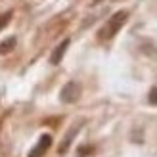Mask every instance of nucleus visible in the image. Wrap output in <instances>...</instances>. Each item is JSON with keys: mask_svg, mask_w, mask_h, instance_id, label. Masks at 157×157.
<instances>
[{"mask_svg": "<svg viewBox=\"0 0 157 157\" xmlns=\"http://www.w3.org/2000/svg\"><path fill=\"white\" fill-rule=\"evenodd\" d=\"M77 132H78V124H77V127H73V128L65 134L63 142H61V144H59V147H58V151H59V153H65V151L69 150V146H71V142H73V138H75Z\"/></svg>", "mask_w": 157, "mask_h": 157, "instance_id": "39448f33", "label": "nucleus"}, {"mask_svg": "<svg viewBox=\"0 0 157 157\" xmlns=\"http://www.w3.org/2000/svg\"><path fill=\"white\" fill-rule=\"evenodd\" d=\"M12 12H4L2 15H0V31H2L6 25H8V23H10V19H12Z\"/></svg>", "mask_w": 157, "mask_h": 157, "instance_id": "0eeeda50", "label": "nucleus"}, {"mask_svg": "<svg viewBox=\"0 0 157 157\" xmlns=\"http://www.w3.org/2000/svg\"><path fill=\"white\" fill-rule=\"evenodd\" d=\"M81 94H82V88H81V84H78L77 81H69L63 88H61L59 92V100L63 101V104H75V101L81 98Z\"/></svg>", "mask_w": 157, "mask_h": 157, "instance_id": "f03ea898", "label": "nucleus"}, {"mask_svg": "<svg viewBox=\"0 0 157 157\" xmlns=\"http://www.w3.org/2000/svg\"><path fill=\"white\" fill-rule=\"evenodd\" d=\"M15 44H17V40H15V36L6 38L4 42H0V54H10V52L15 48Z\"/></svg>", "mask_w": 157, "mask_h": 157, "instance_id": "423d86ee", "label": "nucleus"}, {"mask_svg": "<svg viewBox=\"0 0 157 157\" xmlns=\"http://www.w3.org/2000/svg\"><path fill=\"white\" fill-rule=\"evenodd\" d=\"M94 151V147H90V146H81L78 147V155L81 157H86V153H92Z\"/></svg>", "mask_w": 157, "mask_h": 157, "instance_id": "1a4fd4ad", "label": "nucleus"}, {"mask_svg": "<svg viewBox=\"0 0 157 157\" xmlns=\"http://www.w3.org/2000/svg\"><path fill=\"white\" fill-rule=\"evenodd\" d=\"M50 146H52V136L50 134H42L40 140H38V144L29 151V157H42L46 151L50 150Z\"/></svg>", "mask_w": 157, "mask_h": 157, "instance_id": "7ed1b4c3", "label": "nucleus"}, {"mask_svg": "<svg viewBox=\"0 0 157 157\" xmlns=\"http://www.w3.org/2000/svg\"><path fill=\"white\" fill-rule=\"evenodd\" d=\"M67 48H69V38H65V40L61 42L59 46H56V48H54L52 56H50L52 65H59V61L63 59V54H65V50H67Z\"/></svg>", "mask_w": 157, "mask_h": 157, "instance_id": "20e7f679", "label": "nucleus"}, {"mask_svg": "<svg viewBox=\"0 0 157 157\" xmlns=\"http://www.w3.org/2000/svg\"><path fill=\"white\" fill-rule=\"evenodd\" d=\"M127 19H128V12H124V10H121V12L113 13L111 17L107 19L105 25L100 29L98 36L101 38V40H109V38H113V36H115V35L121 31V27L124 25V23H127Z\"/></svg>", "mask_w": 157, "mask_h": 157, "instance_id": "f257e3e1", "label": "nucleus"}, {"mask_svg": "<svg viewBox=\"0 0 157 157\" xmlns=\"http://www.w3.org/2000/svg\"><path fill=\"white\" fill-rule=\"evenodd\" d=\"M147 101H150L151 105H157V86L150 90V96H147Z\"/></svg>", "mask_w": 157, "mask_h": 157, "instance_id": "6e6552de", "label": "nucleus"}]
</instances>
